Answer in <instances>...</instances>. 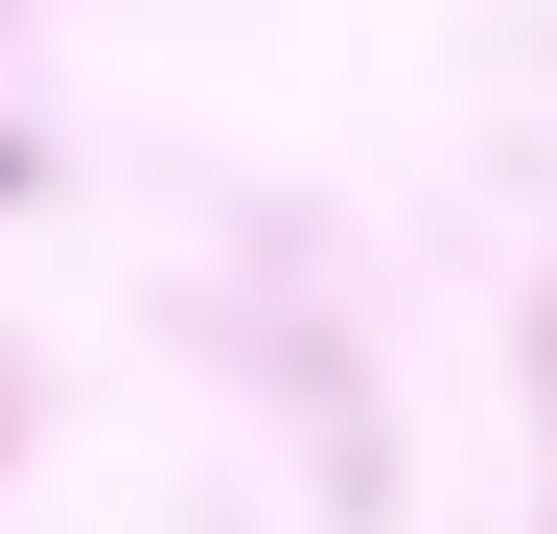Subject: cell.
<instances>
[]
</instances>
